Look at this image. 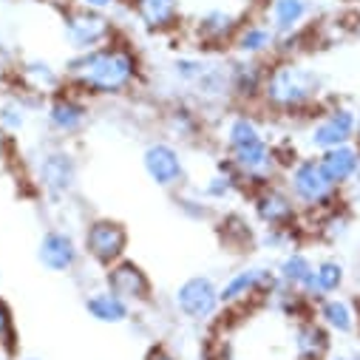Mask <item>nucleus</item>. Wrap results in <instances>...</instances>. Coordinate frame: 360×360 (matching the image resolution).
Segmentation results:
<instances>
[{
    "instance_id": "obj_1",
    "label": "nucleus",
    "mask_w": 360,
    "mask_h": 360,
    "mask_svg": "<svg viewBox=\"0 0 360 360\" xmlns=\"http://www.w3.org/2000/svg\"><path fill=\"white\" fill-rule=\"evenodd\" d=\"M142 60L131 43L122 37L91 49L71 54L63 65L65 85L79 91L88 100H120L136 91L142 82Z\"/></svg>"
},
{
    "instance_id": "obj_2",
    "label": "nucleus",
    "mask_w": 360,
    "mask_h": 360,
    "mask_svg": "<svg viewBox=\"0 0 360 360\" xmlns=\"http://www.w3.org/2000/svg\"><path fill=\"white\" fill-rule=\"evenodd\" d=\"M221 148L224 156L238 170L247 193L252 188L278 182L284 176V165L278 159L276 142L269 139L266 125L250 108H236L221 120Z\"/></svg>"
},
{
    "instance_id": "obj_3",
    "label": "nucleus",
    "mask_w": 360,
    "mask_h": 360,
    "mask_svg": "<svg viewBox=\"0 0 360 360\" xmlns=\"http://www.w3.org/2000/svg\"><path fill=\"white\" fill-rule=\"evenodd\" d=\"M323 77L298 60H273L258 105L276 117H312L321 105Z\"/></svg>"
},
{
    "instance_id": "obj_4",
    "label": "nucleus",
    "mask_w": 360,
    "mask_h": 360,
    "mask_svg": "<svg viewBox=\"0 0 360 360\" xmlns=\"http://www.w3.org/2000/svg\"><path fill=\"white\" fill-rule=\"evenodd\" d=\"M32 182L51 205H65L79 182V159L65 142L40 145L29 156Z\"/></svg>"
},
{
    "instance_id": "obj_5",
    "label": "nucleus",
    "mask_w": 360,
    "mask_h": 360,
    "mask_svg": "<svg viewBox=\"0 0 360 360\" xmlns=\"http://www.w3.org/2000/svg\"><path fill=\"white\" fill-rule=\"evenodd\" d=\"M284 188L292 193V199L298 202V207L304 213H323L329 207H335L338 202H343V191L338 185L329 182V176L323 173L321 162L315 153L298 156L281 176Z\"/></svg>"
},
{
    "instance_id": "obj_6",
    "label": "nucleus",
    "mask_w": 360,
    "mask_h": 360,
    "mask_svg": "<svg viewBox=\"0 0 360 360\" xmlns=\"http://www.w3.org/2000/svg\"><path fill=\"white\" fill-rule=\"evenodd\" d=\"M60 26H63V37H65V46L71 49V54L100 49L120 37L117 23L108 12L85 9L77 4H68L65 9H60Z\"/></svg>"
},
{
    "instance_id": "obj_7",
    "label": "nucleus",
    "mask_w": 360,
    "mask_h": 360,
    "mask_svg": "<svg viewBox=\"0 0 360 360\" xmlns=\"http://www.w3.org/2000/svg\"><path fill=\"white\" fill-rule=\"evenodd\" d=\"M357 134V108L346 103H329L326 108H318V114L309 117L304 128V145L309 153H323L338 145L354 142Z\"/></svg>"
},
{
    "instance_id": "obj_8",
    "label": "nucleus",
    "mask_w": 360,
    "mask_h": 360,
    "mask_svg": "<svg viewBox=\"0 0 360 360\" xmlns=\"http://www.w3.org/2000/svg\"><path fill=\"white\" fill-rule=\"evenodd\" d=\"M128 227L111 216H94L82 224V233H79V247H82V255L91 261L94 266L105 269L117 261H122L128 255Z\"/></svg>"
},
{
    "instance_id": "obj_9",
    "label": "nucleus",
    "mask_w": 360,
    "mask_h": 360,
    "mask_svg": "<svg viewBox=\"0 0 360 360\" xmlns=\"http://www.w3.org/2000/svg\"><path fill=\"white\" fill-rule=\"evenodd\" d=\"M43 122H46V131L57 139V142H68L74 136H79L91 120V103L88 97H82L74 88H60L51 97H46L43 103Z\"/></svg>"
},
{
    "instance_id": "obj_10",
    "label": "nucleus",
    "mask_w": 360,
    "mask_h": 360,
    "mask_svg": "<svg viewBox=\"0 0 360 360\" xmlns=\"http://www.w3.org/2000/svg\"><path fill=\"white\" fill-rule=\"evenodd\" d=\"M142 170L159 191H167V193H176L179 188L191 185L182 145H176L170 139H150L142 148Z\"/></svg>"
},
{
    "instance_id": "obj_11",
    "label": "nucleus",
    "mask_w": 360,
    "mask_h": 360,
    "mask_svg": "<svg viewBox=\"0 0 360 360\" xmlns=\"http://www.w3.org/2000/svg\"><path fill=\"white\" fill-rule=\"evenodd\" d=\"M278 276L276 266L269 264H247L238 266L236 273H230L221 284H219V295H221V309H244L255 301H266L269 290L276 287Z\"/></svg>"
},
{
    "instance_id": "obj_12",
    "label": "nucleus",
    "mask_w": 360,
    "mask_h": 360,
    "mask_svg": "<svg viewBox=\"0 0 360 360\" xmlns=\"http://www.w3.org/2000/svg\"><path fill=\"white\" fill-rule=\"evenodd\" d=\"M247 202H250V213H252V219L261 230L298 227V221H301V207L292 199V193L284 188L281 179L278 182L261 185V188H252L247 193Z\"/></svg>"
},
{
    "instance_id": "obj_13",
    "label": "nucleus",
    "mask_w": 360,
    "mask_h": 360,
    "mask_svg": "<svg viewBox=\"0 0 360 360\" xmlns=\"http://www.w3.org/2000/svg\"><path fill=\"white\" fill-rule=\"evenodd\" d=\"M173 309L191 323H210L221 312L219 281L213 276H191L173 290Z\"/></svg>"
},
{
    "instance_id": "obj_14",
    "label": "nucleus",
    "mask_w": 360,
    "mask_h": 360,
    "mask_svg": "<svg viewBox=\"0 0 360 360\" xmlns=\"http://www.w3.org/2000/svg\"><path fill=\"white\" fill-rule=\"evenodd\" d=\"M103 287L111 290L114 295H120L122 301H128L134 309L153 304V281H150V276L142 269V264L131 261L128 255L103 269Z\"/></svg>"
},
{
    "instance_id": "obj_15",
    "label": "nucleus",
    "mask_w": 360,
    "mask_h": 360,
    "mask_svg": "<svg viewBox=\"0 0 360 360\" xmlns=\"http://www.w3.org/2000/svg\"><path fill=\"white\" fill-rule=\"evenodd\" d=\"M82 258L85 255H82L79 238L65 227H49L37 241V261L49 273L71 276V273H77Z\"/></svg>"
},
{
    "instance_id": "obj_16",
    "label": "nucleus",
    "mask_w": 360,
    "mask_h": 360,
    "mask_svg": "<svg viewBox=\"0 0 360 360\" xmlns=\"http://www.w3.org/2000/svg\"><path fill=\"white\" fill-rule=\"evenodd\" d=\"M241 20H244L241 15H236L230 9H221V6H213V9L202 12L193 20L191 37L202 51H221V49H230Z\"/></svg>"
},
{
    "instance_id": "obj_17",
    "label": "nucleus",
    "mask_w": 360,
    "mask_h": 360,
    "mask_svg": "<svg viewBox=\"0 0 360 360\" xmlns=\"http://www.w3.org/2000/svg\"><path fill=\"white\" fill-rule=\"evenodd\" d=\"M191 103L199 111H205V108H221V105L233 103V91H230V60L210 57L205 74L191 88Z\"/></svg>"
},
{
    "instance_id": "obj_18",
    "label": "nucleus",
    "mask_w": 360,
    "mask_h": 360,
    "mask_svg": "<svg viewBox=\"0 0 360 360\" xmlns=\"http://www.w3.org/2000/svg\"><path fill=\"white\" fill-rule=\"evenodd\" d=\"M276 46H278V34L273 32L264 18H247L241 20L230 51L233 57H247V60H266V57H276Z\"/></svg>"
},
{
    "instance_id": "obj_19",
    "label": "nucleus",
    "mask_w": 360,
    "mask_h": 360,
    "mask_svg": "<svg viewBox=\"0 0 360 360\" xmlns=\"http://www.w3.org/2000/svg\"><path fill=\"white\" fill-rule=\"evenodd\" d=\"M266 60L230 57V91L233 103L241 108H252L261 100V88L266 79Z\"/></svg>"
},
{
    "instance_id": "obj_20",
    "label": "nucleus",
    "mask_w": 360,
    "mask_h": 360,
    "mask_svg": "<svg viewBox=\"0 0 360 360\" xmlns=\"http://www.w3.org/2000/svg\"><path fill=\"white\" fill-rule=\"evenodd\" d=\"M12 71H15V82H18L20 91L37 94L43 100L51 97L54 91H60V88H65L63 68H57L54 63L43 60V57H26Z\"/></svg>"
},
{
    "instance_id": "obj_21",
    "label": "nucleus",
    "mask_w": 360,
    "mask_h": 360,
    "mask_svg": "<svg viewBox=\"0 0 360 360\" xmlns=\"http://www.w3.org/2000/svg\"><path fill=\"white\" fill-rule=\"evenodd\" d=\"M162 131L176 145H193V142H199L205 136V114L193 103L179 100V103H173V105L165 108V114H162Z\"/></svg>"
},
{
    "instance_id": "obj_22",
    "label": "nucleus",
    "mask_w": 360,
    "mask_h": 360,
    "mask_svg": "<svg viewBox=\"0 0 360 360\" xmlns=\"http://www.w3.org/2000/svg\"><path fill=\"white\" fill-rule=\"evenodd\" d=\"M148 34H170L182 26V0H128Z\"/></svg>"
},
{
    "instance_id": "obj_23",
    "label": "nucleus",
    "mask_w": 360,
    "mask_h": 360,
    "mask_svg": "<svg viewBox=\"0 0 360 360\" xmlns=\"http://www.w3.org/2000/svg\"><path fill=\"white\" fill-rule=\"evenodd\" d=\"M315 318L329 329V335H340V338H352L360 332V307L349 298L338 295H326L315 304Z\"/></svg>"
},
{
    "instance_id": "obj_24",
    "label": "nucleus",
    "mask_w": 360,
    "mask_h": 360,
    "mask_svg": "<svg viewBox=\"0 0 360 360\" xmlns=\"http://www.w3.org/2000/svg\"><path fill=\"white\" fill-rule=\"evenodd\" d=\"M292 354L295 360H326L332 354V335L315 315L292 321Z\"/></svg>"
},
{
    "instance_id": "obj_25",
    "label": "nucleus",
    "mask_w": 360,
    "mask_h": 360,
    "mask_svg": "<svg viewBox=\"0 0 360 360\" xmlns=\"http://www.w3.org/2000/svg\"><path fill=\"white\" fill-rule=\"evenodd\" d=\"M312 0H266L264 4V20L273 26V32L281 34H295L309 26L312 20Z\"/></svg>"
},
{
    "instance_id": "obj_26",
    "label": "nucleus",
    "mask_w": 360,
    "mask_h": 360,
    "mask_svg": "<svg viewBox=\"0 0 360 360\" xmlns=\"http://www.w3.org/2000/svg\"><path fill=\"white\" fill-rule=\"evenodd\" d=\"M199 191H202V196H205L213 207H216V205H227V202H233V199H238V196L247 199V188H244V182H241V176H238V170L233 167V162H230L224 153L216 159L213 173L199 185Z\"/></svg>"
},
{
    "instance_id": "obj_27",
    "label": "nucleus",
    "mask_w": 360,
    "mask_h": 360,
    "mask_svg": "<svg viewBox=\"0 0 360 360\" xmlns=\"http://www.w3.org/2000/svg\"><path fill=\"white\" fill-rule=\"evenodd\" d=\"M82 307L88 312V318L103 323V326H125L134 318V307L128 301H122L120 295H114L105 287L97 290H88L82 298Z\"/></svg>"
},
{
    "instance_id": "obj_28",
    "label": "nucleus",
    "mask_w": 360,
    "mask_h": 360,
    "mask_svg": "<svg viewBox=\"0 0 360 360\" xmlns=\"http://www.w3.org/2000/svg\"><path fill=\"white\" fill-rule=\"evenodd\" d=\"M43 97L37 94H29V91H20V88H12L0 97V131L6 134H20L29 122H32V114L43 111Z\"/></svg>"
},
{
    "instance_id": "obj_29",
    "label": "nucleus",
    "mask_w": 360,
    "mask_h": 360,
    "mask_svg": "<svg viewBox=\"0 0 360 360\" xmlns=\"http://www.w3.org/2000/svg\"><path fill=\"white\" fill-rule=\"evenodd\" d=\"M315 156H318V162H321L323 173L329 176V182H332V185H338L340 191L352 182V176H354V170H357V165H360V148H357L354 142H349V145H338V148H329V150L315 153Z\"/></svg>"
},
{
    "instance_id": "obj_30",
    "label": "nucleus",
    "mask_w": 360,
    "mask_h": 360,
    "mask_svg": "<svg viewBox=\"0 0 360 360\" xmlns=\"http://www.w3.org/2000/svg\"><path fill=\"white\" fill-rule=\"evenodd\" d=\"M346 284V264L335 255H326V258H318L315 261V276H312V284L307 287V298L312 304H318L321 298L326 295H338Z\"/></svg>"
},
{
    "instance_id": "obj_31",
    "label": "nucleus",
    "mask_w": 360,
    "mask_h": 360,
    "mask_svg": "<svg viewBox=\"0 0 360 360\" xmlns=\"http://www.w3.org/2000/svg\"><path fill=\"white\" fill-rule=\"evenodd\" d=\"M276 276H278L281 284L307 292V287L312 284V276H315V261H312V255L304 252L301 247H292V250H287V252L278 255V261H276Z\"/></svg>"
},
{
    "instance_id": "obj_32",
    "label": "nucleus",
    "mask_w": 360,
    "mask_h": 360,
    "mask_svg": "<svg viewBox=\"0 0 360 360\" xmlns=\"http://www.w3.org/2000/svg\"><path fill=\"white\" fill-rule=\"evenodd\" d=\"M264 304L273 309V312L284 315L287 321H301V318L315 315V304H312L301 290L287 287V284H281V281H276V287L269 290V295H266Z\"/></svg>"
},
{
    "instance_id": "obj_33",
    "label": "nucleus",
    "mask_w": 360,
    "mask_h": 360,
    "mask_svg": "<svg viewBox=\"0 0 360 360\" xmlns=\"http://www.w3.org/2000/svg\"><path fill=\"white\" fill-rule=\"evenodd\" d=\"M354 227V216H352V207L349 202H338L335 207L318 213V236L326 241V244H340L343 238H349Z\"/></svg>"
},
{
    "instance_id": "obj_34",
    "label": "nucleus",
    "mask_w": 360,
    "mask_h": 360,
    "mask_svg": "<svg viewBox=\"0 0 360 360\" xmlns=\"http://www.w3.org/2000/svg\"><path fill=\"white\" fill-rule=\"evenodd\" d=\"M170 196H173V207H176V213H179V216H185L188 221H213L216 207L202 196L199 188L185 185V188H179V191L170 193Z\"/></svg>"
},
{
    "instance_id": "obj_35",
    "label": "nucleus",
    "mask_w": 360,
    "mask_h": 360,
    "mask_svg": "<svg viewBox=\"0 0 360 360\" xmlns=\"http://www.w3.org/2000/svg\"><path fill=\"white\" fill-rule=\"evenodd\" d=\"M219 236H221V241H224L230 250H236V252L250 250V247L255 244V238H258V233L252 230V224H250L247 216H241V213H227V216L219 221Z\"/></svg>"
},
{
    "instance_id": "obj_36",
    "label": "nucleus",
    "mask_w": 360,
    "mask_h": 360,
    "mask_svg": "<svg viewBox=\"0 0 360 360\" xmlns=\"http://www.w3.org/2000/svg\"><path fill=\"white\" fill-rule=\"evenodd\" d=\"M207 63H210V54H176L173 60H170V77H173V82L176 85H182V88H193V82L205 74V68H207Z\"/></svg>"
},
{
    "instance_id": "obj_37",
    "label": "nucleus",
    "mask_w": 360,
    "mask_h": 360,
    "mask_svg": "<svg viewBox=\"0 0 360 360\" xmlns=\"http://www.w3.org/2000/svg\"><path fill=\"white\" fill-rule=\"evenodd\" d=\"M295 241H298V227H269L261 230L255 238V244L269 252H287L295 247Z\"/></svg>"
},
{
    "instance_id": "obj_38",
    "label": "nucleus",
    "mask_w": 360,
    "mask_h": 360,
    "mask_svg": "<svg viewBox=\"0 0 360 360\" xmlns=\"http://www.w3.org/2000/svg\"><path fill=\"white\" fill-rule=\"evenodd\" d=\"M18 352V323L12 307L0 298V354H15Z\"/></svg>"
},
{
    "instance_id": "obj_39",
    "label": "nucleus",
    "mask_w": 360,
    "mask_h": 360,
    "mask_svg": "<svg viewBox=\"0 0 360 360\" xmlns=\"http://www.w3.org/2000/svg\"><path fill=\"white\" fill-rule=\"evenodd\" d=\"M71 4H77V6H85V9H97V12H114L122 0H71Z\"/></svg>"
},
{
    "instance_id": "obj_40",
    "label": "nucleus",
    "mask_w": 360,
    "mask_h": 360,
    "mask_svg": "<svg viewBox=\"0 0 360 360\" xmlns=\"http://www.w3.org/2000/svg\"><path fill=\"white\" fill-rule=\"evenodd\" d=\"M343 202H357L360 205V165H357V170H354V176H352V182L343 188Z\"/></svg>"
},
{
    "instance_id": "obj_41",
    "label": "nucleus",
    "mask_w": 360,
    "mask_h": 360,
    "mask_svg": "<svg viewBox=\"0 0 360 360\" xmlns=\"http://www.w3.org/2000/svg\"><path fill=\"white\" fill-rule=\"evenodd\" d=\"M145 360H182V357H179L173 349H167L165 343H156V346L148 349V357Z\"/></svg>"
},
{
    "instance_id": "obj_42",
    "label": "nucleus",
    "mask_w": 360,
    "mask_h": 360,
    "mask_svg": "<svg viewBox=\"0 0 360 360\" xmlns=\"http://www.w3.org/2000/svg\"><path fill=\"white\" fill-rule=\"evenodd\" d=\"M15 65H18L15 51H12L6 43H0V68H15Z\"/></svg>"
},
{
    "instance_id": "obj_43",
    "label": "nucleus",
    "mask_w": 360,
    "mask_h": 360,
    "mask_svg": "<svg viewBox=\"0 0 360 360\" xmlns=\"http://www.w3.org/2000/svg\"><path fill=\"white\" fill-rule=\"evenodd\" d=\"M326 360H360V352H352V354H329Z\"/></svg>"
},
{
    "instance_id": "obj_44",
    "label": "nucleus",
    "mask_w": 360,
    "mask_h": 360,
    "mask_svg": "<svg viewBox=\"0 0 360 360\" xmlns=\"http://www.w3.org/2000/svg\"><path fill=\"white\" fill-rule=\"evenodd\" d=\"M6 91H9V85H6V77H4V74H0V97H4Z\"/></svg>"
},
{
    "instance_id": "obj_45",
    "label": "nucleus",
    "mask_w": 360,
    "mask_h": 360,
    "mask_svg": "<svg viewBox=\"0 0 360 360\" xmlns=\"http://www.w3.org/2000/svg\"><path fill=\"white\" fill-rule=\"evenodd\" d=\"M354 145L360 148V108H357V134H354Z\"/></svg>"
},
{
    "instance_id": "obj_46",
    "label": "nucleus",
    "mask_w": 360,
    "mask_h": 360,
    "mask_svg": "<svg viewBox=\"0 0 360 360\" xmlns=\"http://www.w3.org/2000/svg\"><path fill=\"white\" fill-rule=\"evenodd\" d=\"M352 29H354V34H357V37H360V15H357V18H354V26H352Z\"/></svg>"
},
{
    "instance_id": "obj_47",
    "label": "nucleus",
    "mask_w": 360,
    "mask_h": 360,
    "mask_svg": "<svg viewBox=\"0 0 360 360\" xmlns=\"http://www.w3.org/2000/svg\"><path fill=\"white\" fill-rule=\"evenodd\" d=\"M250 4H255V6H264V4H266V0H250Z\"/></svg>"
},
{
    "instance_id": "obj_48",
    "label": "nucleus",
    "mask_w": 360,
    "mask_h": 360,
    "mask_svg": "<svg viewBox=\"0 0 360 360\" xmlns=\"http://www.w3.org/2000/svg\"><path fill=\"white\" fill-rule=\"evenodd\" d=\"M18 360H43V357H18Z\"/></svg>"
}]
</instances>
